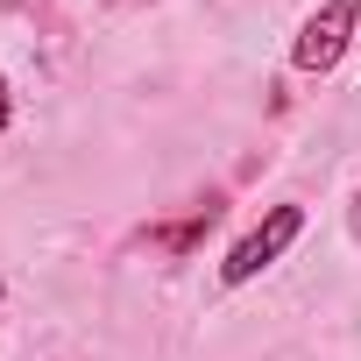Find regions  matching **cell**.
<instances>
[{
  "label": "cell",
  "mask_w": 361,
  "mask_h": 361,
  "mask_svg": "<svg viewBox=\"0 0 361 361\" xmlns=\"http://www.w3.org/2000/svg\"><path fill=\"white\" fill-rule=\"evenodd\" d=\"M298 234H305V206H269V213H262V220H255V227L220 255V283H227V290L255 283L262 269H276V262L290 255V241H298Z\"/></svg>",
  "instance_id": "1"
},
{
  "label": "cell",
  "mask_w": 361,
  "mask_h": 361,
  "mask_svg": "<svg viewBox=\"0 0 361 361\" xmlns=\"http://www.w3.org/2000/svg\"><path fill=\"white\" fill-rule=\"evenodd\" d=\"M354 29H361V0H319V8L298 22V36H290V64L305 78L340 71V57L354 50Z\"/></svg>",
  "instance_id": "2"
},
{
  "label": "cell",
  "mask_w": 361,
  "mask_h": 361,
  "mask_svg": "<svg viewBox=\"0 0 361 361\" xmlns=\"http://www.w3.org/2000/svg\"><path fill=\"white\" fill-rule=\"evenodd\" d=\"M213 220H220V206H199L192 220H177V227H156L149 241H156V248H170V255H185V248H199V241L213 234Z\"/></svg>",
  "instance_id": "3"
},
{
  "label": "cell",
  "mask_w": 361,
  "mask_h": 361,
  "mask_svg": "<svg viewBox=\"0 0 361 361\" xmlns=\"http://www.w3.org/2000/svg\"><path fill=\"white\" fill-rule=\"evenodd\" d=\"M8 121H15V99H8V78H0V135H8Z\"/></svg>",
  "instance_id": "4"
}]
</instances>
